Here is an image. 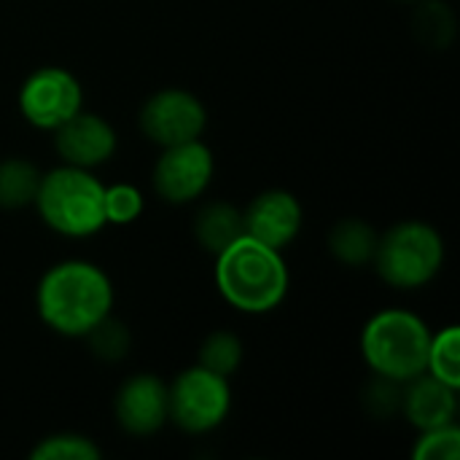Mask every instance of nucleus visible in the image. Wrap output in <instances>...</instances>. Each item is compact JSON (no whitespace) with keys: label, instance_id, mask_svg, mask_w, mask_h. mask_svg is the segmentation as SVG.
Returning <instances> with one entry per match:
<instances>
[{"label":"nucleus","instance_id":"obj_1","mask_svg":"<svg viewBox=\"0 0 460 460\" xmlns=\"http://www.w3.org/2000/svg\"><path fill=\"white\" fill-rule=\"evenodd\" d=\"M116 288L111 275L86 259L51 264L35 286V313L40 323L67 340H84L113 313Z\"/></svg>","mask_w":460,"mask_h":460},{"label":"nucleus","instance_id":"obj_2","mask_svg":"<svg viewBox=\"0 0 460 460\" xmlns=\"http://www.w3.org/2000/svg\"><path fill=\"white\" fill-rule=\"evenodd\" d=\"M213 283L232 310L243 315H267L286 302L291 272L283 251L243 234L213 256Z\"/></svg>","mask_w":460,"mask_h":460},{"label":"nucleus","instance_id":"obj_3","mask_svg":"<svg viewBox=\"0 0 460 460\" xmlns=\"http://www.w3.org/2000/svg\"><path fill=\"white\" fill-rule=\"evenodd\" d=\"M46 229L67 240H86L100 234L105 221V183L94 170L57 164L40 175L32 202Z\"/></svg>","mask_w":460,"mask_h":460},{"label":"nucleus","instance_id":"obj_4","mask_svg":"<svg viewBox=\"0 0 460 460\" xmlns=\"http://www.w3.org/2000/svg\"><path fill=\"white\" fill-rule=\"evenodd\" d=\"M431 334L434 332L418 313L385 307L364 323L358 350L372 375L404 385L426 372Z\"/></svg>","mask_w":460,"mask_h":460},{"label":"nucleus","instance_id":"obj_5","mask_svg":"<svg viewBox=\"0 0 460 460\" xmlns=\"http://www.w3.org/2000/svg\"><path fill=\"white\" fill-rule=\"evenodd\" d=\"M447 245L442 232L429 221H399L380 232L372 267L377 278L396 291H420L445 270Z\"/></svg>","mask_w":460,"mask_h":460},{"label":"nucleus","instance_id":"obj_6","mask_svg":"<svg viewBox=\"0 0 460 460\" xmlns=\"http://www.w3.org/2000/svg\"><path fill=\"white\" fill-rule=\"evenodd\" d=\"M170 423L189 437H205L221 429L232 412V385L226 377L194 364L167 383Z\"/></svg>","mask_w":460,"mask_h":460},{"label":"nucleus","instance_id":"obj_7","mask_svg":"<svg viewBox=\"0 0 460 460\" xmlns=\"http://www.w3.org/2000/svg\"><path fill=\"white\" fill-rule=\"evenodd\" d=\"M84 108V86L78 75L59 65H43L27 73L16 92L19 116L40 132H54Z\"/></svg>","mask_w":460,"mask_h":460},{"label":"nucleus","instance_id":"obj_8","mask_svg":"<svg viewBox=\"0 0 460 460\" xmlns=\"http://www.w3.org/2000/svg\"><path fill=\"white\" fill-rule=\"evenodd\" d=\"M137 127L159 148L199 140L208 129V108L194 92L167 86L146 97L137 111Z\"/></svg>","mask_w":460,"mask_h":460},{"label":"nucleus","instance_id":"obj_9","mask_svg":"<svg viewBox=\"0 0 460 460\" xmlns=\"http://www.w3.org/2000/svg\"><path fill=\"white\" fill-rule=\"evenodd\" d=\"M216 175V156L199 140L178 143L162 148L151 167V186L156 197L167 205H191L202 199Z\"/></svg>","mask_w":460,"mask_h":460},{"label":"nucleus","instance_id":"obj_10","mask_svg":"<svg viewBox=\"0 0 460 460\" xmlns=\"http://www.w3.org/2000/svg\"><path fill=\"white\" fill-rule=\"evenodd\" d=\"M113 418L132 439H148L170 423L167 383L159 375H129L113 396Z\"/></svg>","mask_w":460,"mask_h":460},{"label":"nucleus","instance_id":"obj_11","mask_svg":"<svg viewBox=\"0 0 460 460\" xmlns=\"http://www.w3.org/2000/svg\"><path fill=\"white\" fill-rule=\"evenodd\" d=\"M51 135L59 162L81 170H97L108 164L119 148L116 127L105 116L84 108L75 116H70L65 124H59Z\"/></svg>","mask_w":460,"mask_h":460},{"label":"nucleus","instance_id":"obj_12","mask_svg":"<svg viewBox=\"0 0 460 460\" xmlns=\"http://www.w3.org/2000/svg\"><path fill=\"white\" fill-rule=\"evenodd\" d=\"M243 224L248 237L286 251L305 226V208L288 189H264L243 208Z\"/></svg>","mask_w":460,"mask_h":460},{"label":"nucleus","instance_id":"obj_13","mask_svg":"<svg viewBox=\"0 0 460 460\" xmlns=\"http://www.w3.org/2000/svg\"><path fill=\"white\" fill-rule=\"evenodd\" d=\"M399 415H404L415 431L458 423V388L423 372L402 385Z\"/></svg>","mask_w":460,"mask_h":460},{"label":"nucleus","instance_id":"obj_14","mask_svg":"<svg viewBox=\"0 0 460 460\" xmlns=\"http://www.w3.org/2000/svg\"><path fill=\"white\" fill-rule=\"evenodd\" d=\"M191 234L194 243L210 253L218 256L224 248H229L234 240H240L245 234V224H243V208H237L234 202L226 199H213L205 202L191 221Z\"/></svg>","mask_w":460,"mask_h":460},{"label":"nucleus","instance_id":"obj_15","mask_svg":"<svg viewBox=\"0 0 460 460\" xmlns=\"http://www.w3.org/2000/svg\"><path fill=\"white\" fill-rule=\"evenodd\" d=\"M377 240H380V232L367 218L350 216V218H340L329 229L326 248L334 256V261H340L342 267L361 270V267H372Z\"/></svg>","mask_w":460,"mask_h":460},{"label":"nucleus","instance_id":"obj_16","mask_svg":"<svg viewBox=\"0 0 460 460\" xmlns=\"http://www.w3.org/2000/svg\"><path fill=\"white\" fill-rule=\"evenodd\" d=\"M40 175L43 172L24 156L0 159V210L19 213L32 208Z\"/></svg>","mask_w":460,"mask_h":460},{"label":"nucleus","instance_id":"obj_17","mask_svg":"<svg viewBox=\"0 0 460 460\" xmlns=\"http://www.w3.org/2000/svg\"><path fill=\"white\" fill-rule=\"evenodd\" d=\"M412 30H415V38L426 49L442 51L456 40L458 19H456V11L445 0H420L412 16Z\"/></svg>","mask_w":460,"mask_h":460},{"label":"nucleus","instance_id":"obj_18","mask_svg":"<svg viewBox=\"0 0 460 460\" xmlns=\"http://www.w3.org/2000/svg\"><path fill=\"white\" fill-rule=\"evenodd\" d=\"M243 361H245V345L234 332L226 329L210 332L197 350V364L226 380H232L240 372Z\"/></svg>","mask_w":460,"mask_h":460},{"label":"nucleus","instance_id":"obj_19","mask_svg":"<svg viewBox=\"0 0 460 460\" xmlns=\"http://www.w3.org/2000/svg\"><path fill=\"white\" fill-rule=\"evenodd\" d=\"M426 372L453 388H460V329L456 323L431 334Z\"/></svg>","mask_w":460,"mask_h":460},{"label":"nucleus","instance_id":"obj_20","mask_svg":"<svg viewBox=\"0 0 460 460\" xmlns=\"http://www.w3.org/2000/svg\"><path fill=\"white\" fill-rule=\"evenodd\" d=\"M102 447L89 439L86 434L78 431H57L43 439L30 450V460H100Z\"/></svg>","mask_w":460,"mask_h":460},{"label":"nucleus","instance_id":"obj_21","mask_svg":"<svg viewBox=\"0 0 460 460\" xmlns=\"http://www.w3.org/2000/svg\"><path fill=\"white\" fill-rule=\"evenodd\" d=\"M84 342L89 345V350L97 361L119 364L127 358V353L132 348V334H129V326L124 321L113 318V313H111L84 337Z\"/></svg>","mask_w":460,"mask_h":460},{"label":"nucleus","instance_id":"obj_22","mask_svg":"<svg viewBox=\"0 0 460 460\" xmlns=\"http://www.w3.org/2000/svg\"><path fill=\"white\" fill-rule=\"evenodd\" d=\"M146 210L143 191L132 183H113L105 186V221L108 226H127L135 224Z\"/></svg>","mask_w":460,"mask_h":460},{"label":"nucleus","instance_id":"obj_23","mask_svg":"<svg viewBox=\"0 0 460 460\" xmlns=\"http://www.w3.org/2000/svg\"><path fill=\"white\" fill-rule=\"evenodd\" d=\"M460 458V429L458 423L418 431L412 445V460H458Z\"/></svg>","mask_w":460,"mask_h":460},{"label":"nucleus","instance_id":"obj_24","mask_svg":"<svg viewBox=\"0 0 460 460\" xmlns=\"http://www.w3.org/2000/svg\"><path fill=\"white\" fill-rule=\"evenodd\" d=\"M361 404H364V412L372 420H388V418L399 415V407H402V385L394 383V380H385V377L372 375V380L361 391Z\"/></svg>","mask_w":460,"mask_h":460},{"label":"nucleus","instance_id":"obj_25","mask_svg":"<svg viewBox=\"0 0 460 460\" xmlns=\"http://www.w3.org/2000/svg\"><path fill=\"white\" fill-rule=\"evenodd\" d=\"M402 3H420V0H402Z\"/></svg>","mask_w":460,"mask_h":460}]
</instances>
